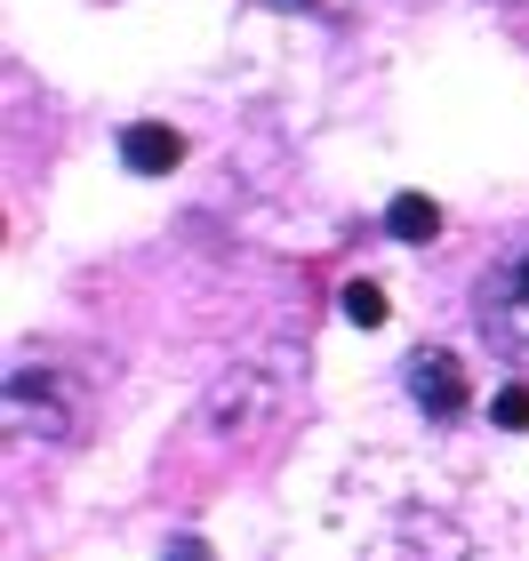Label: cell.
I'll return each instance as SVG.
<instances>
[{
	"instance_id": "cell-3",
	"label": "cell",
	"mask_w": 529,
	"mask_h": 561,
	"mask_svg": "<svg viewBox=\"0 0 529 561\" xmlns=\"http://www.w3.org/2000/svg\"><path fill=\"white\" fill-rule=\"evenodd\" d=\"M473 321H482V337L506 353L529 362V257H506L482 273V289H473Z\"/></svg>"
},
{
	"instance_id": "cell-2",
	"label": "cell",
	"mask_w": 529,
	"mask_h": 561,
	"mask_svg": "<svg viewBox=\"0 0 529 561\" xmlns=\"http://www.w3.org/2000/svg\"><path fill=\"white\" fill-rule=\"evenodd\" d=\"M281 386H289V362H241V369H225L209 401H200V425L209 433H249V425H265L273 410H281Z\"/></svg>"
},
{
	"instance_id": "cell-1",
	"label": "cell",
	"mask_w": 529,
	"mask_h": 561,
	"mask_svg": "<svg viewBox=\"0 0 529 561\" xmlns=\"http://www.w3.org/2000/svg\"><path fill=\"white\" fill-rule=\"evenodd\" d=\"M0 425H9L16 442H72V433H81V386H72L65 369H48V362H24V369H9V386H0Z\"/></svg>"
},
{
	"instance_id": "cell-8",
	"label": "cell",
	"mask_w": 529,
	"mask_h": 561,
	"mask_svg": "<svg viewBox=\"0 0 529 561\" xmlns=\"http://www.w3.org/2000/svg\"><path fill=\"white\" fill-rule=\"evenodd\" d=\"M490 417L506 425V433H529V386H506V393L490 401Z\"/></svg>"
},
{
	"instance_id": "cell-5",
	"label": "cell",
	"mask_w": 529,
	"mask_h": 561,
	"mask_svg": "<svg viewBox=\"0 0 529 561\" xmlns=\"http://www.w3.org/2000/svg\"><path fill=\"white\" fill-rule=\"evenodd\" d=\"M120 161H129L137 176H169L176 161H185V137H176L169 121H129V129H120Z\"/></svg>"
},
{
	"instance_id": "cell-6",
	"label": "cell",
	"mask_w": 529,
	"mask_h": 561,
	"mask_svg": "<svg viewBox=\"0 0 529 561\" xmlns=\"http://www.w3.org/2000/svg\"><path fill=\"white\" fill-rule=\"evenodd\" d=\"M386 233H393V241H434V233H441V209H434L425 193H393V201H386Z\"/></svg>"
},
{
	"instance_id": "cell-9",
	"label": "cell",
	"mask_w": 529,
	"mask_h": 561,
	"mask_svg": "<svg viewBox=\"0 0 529 561\" xmlns=\"http://www.w3.org/2000/svg\"><path fill=\"white\" fill-rule=\"evenodd\" d=\"M169 561H209V546L200 538H169Z\"/></svg>"
},
{
	"instance_id": "cell-4",
	"label": "cell",
	"mask_w": 529,
	"mask_h": 561,
	"mask_svg": "<svg viewBox=\"0 0 529 561\" xmlns=\"http://www.w3.org/2000/svg\"><path fill=\"white\" fill-rule=\"evenodd\" d=\"M401 386H410V401L434 425H449V417H465V362L449 345H417L410 362H401Z\"/></svg>"
},
{
	"instance_id": "cell-7",
	"label": "cell",
	"mask_w": 529,
	"mask_h": 561,
	"mask_svg": "<svg viewBox=\"0 0 529 561\" xmlns=\"http://www.w3.org/2000/svg\"><path fill=\"white\" fill-rule=\"evenodd\" d=\"M345 321L377 329V321H386V289H377V280H345Z\"/></svg>"
}]
</instances>
